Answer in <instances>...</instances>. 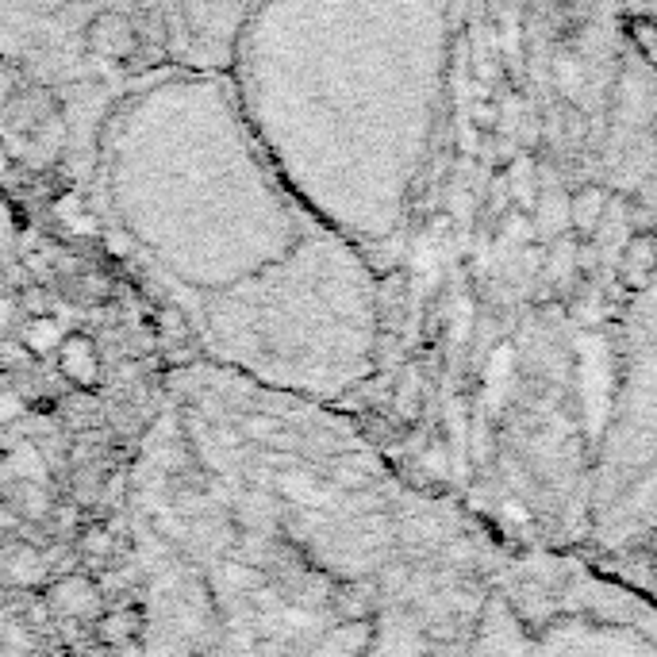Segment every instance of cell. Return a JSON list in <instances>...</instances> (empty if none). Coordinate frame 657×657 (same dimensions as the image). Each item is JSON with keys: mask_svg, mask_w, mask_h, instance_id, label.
<instances>
[{"mask_svg": "<svg viewBox=\"0 0 657 657\" xmlns=\"http://www.w3.org/2000/svg\"><path fill=\"white\" fill-rule=\"evenodd\" d=\"M104 588L97 577L89 573H62L58 581L47 588V604L54 615H66V619H97L104 611Z\"/></svg>", "mask_w": 657, "mask_h": 657, "instance_id": "obj_1", "label": "cell"}, {"mask_svg": "<svg viewBox=\"0 0 657 657\" xmlns=\"http://www.w3.org/2000/svg\"><path fill=\"white\" fill-rule=\"evenodd\" d=\"M611 208V193L604 185H581L569 196V227L577 239H596Z\"/></svg>", "mask_w": 657, "mask_h": 657, "instance_id": "obj_2", "label": "cell"}, {"mask_svg": "<svg viewBox=\"0 0 657 657\" xmlns=\"http://www.w3.org/2000/svg\"><path fill=\"white\" fill-rule=\"evenodd\" d=\"M0 573L20 588H39L50 577L43 546L39 542H8L0 554Z\"/></svg>", "mask_w": 657, "mask_h": 657, "instance_id": "obj_3", "label": "cell"}, {"mask_svg": "<svg viewBox=\"0 0 657 657\" xmlns=\"http://www.w3.org/2000/svg\"><path fill=\"white\" fill-rule=\"evenodd\" d=\"M58 369H62V377H70L77 389H93L100 377L97 346L85 339V335L62 339V346H58Z\"/></svg>", "mask_w": 657, "mask_h": 657, "instance_id": "obj_4", "label": "cell"}, {"mask_svg": "<svg viewBox=\"0 0 657 657\" xmlns=\"http://www.w3.org/2000/svg\"><path fill=\"white\" fill-rule=\"evenodd\" d=\"M657 269V239L654 231H634L631 239L623 243V266H619V273H623V281L627 285H646L650 277H654Z\"/></svg>", "mask_w": 657, "mask_h": 657, "instance_id": "obj_5", "label": "cell"}, {"mask_svg": "<svg viewBox=\"0 0 657 657\" xmlns=\"http://www.w3.org/2000/svg\"><path fill=\"white\" fill-rule=\"evenodd\" d=\"M504 181H508L511 208H519V212H535V208H538L535 158H531V154H515V158L508 162V173H504Z\"/></svg>", "mask_w": 657, "mask_h": 657, "instance_id": "obj_6", "label": "cell"}, {"mask_svg": "<svg viewBox=\"0 0 657 657\" xmlns=\"http://www.w3.org/2000/svg\"><path fill=\"white\" fill-rule=\"evenodd\" d=\"M139 631V611L135 608H123V611H108V615H100V638H104V642H112V646H116V642H127V638H131V634Z\"/></svg>", "mask_w": 657, "mask_h": 657, "instance_id": "obj_7", "label": "cell"}, {"mask_svg": "<svg viewBox=\"0 0 657 657\" xmlns=\"http://www.w3.org/2000/svg\"><path fill=\"white\" fill-rule=\"evenodd\" d=\"M77 550L85 554V558H112V550H116V542L112 535L100 527V523H89V527H81V538H77Z\"/></svg>", "mask_w": 657, "mask_h": 657, "instance_id": "obj_8", "label": "cell"}, {"mask_svg": "<svg viewBox=\"0 0 657 657\" xmlns=\"http://www.w3.org/2000/svg\"><path fill=\"white\" fill-rule=\"evenodd\" d=\"M27 346H31L35 354L58 350V346H62V331H58V323H54V319H35V323L27 327Z\"/></svg>", "mask_w": 657, "mask_h": 657, "instance_id": "obj_9", "label": "cell"}, {"mask_svg": "<svg viewBox=\"0 0 657 657\" xmlns=\"http://www.w3.org/2000/svg\"><path fill=\"white\" fill-rule=\"evenodd\" d=\"M469 123H473V127H481V131H496V127L504 123V108H500L496 100H488V97L473 100V104H469Z\"/></svg>", "mask_w": 657, "mask_h": 657, "instance_id": "obj_10", "label": "cell"}, {"mask_svg": "<svg viewBox=\"0 0 657 657\" xmlns=\"http://www.w3.org/2000/svg\"><path fill=\"white\" fill-rule=\"evenodd\" d=\"M396 415L400 419H415L419 415V385H415V377L400 381V389H396Z\"/></svg>", "mask_w": 657, "mask_h": 657, "instance_id": "obj_11", "label": "cell"}, {"mask_svg": "<svg viewBox=\"0 0 657 657\" xmlns=\"http://www.w3.org/2000/svg\"><path fill=\"white\" fill-rule=\"evenodd\" d=\"M473 77H477V81H481V85H496V81H500V77H504V66H500V62H496V58H477V62H473Z\"/></svg>", "mask_w": 657, "mask_h": 657, "instance_id": "obj_12", "label": "cell"}, {"mask_svg": "<svg viewBox=\"0 0 657 657\" xmlns=\"http://www.w3.org/2000/svg\"><path fill=\"white\" fill-rule=\"evenodd\" d=\"M24 415V400L16 392H0V427L4 423H16Z\"/></svg>", "mask_w": 657, "mask_h": 657, "instance_id": "obj_13", "label": "cell"}, {"mask_svg": "<svg viewBox=\"0 0 657 657\" xmlns=\"http://www.w3.org/2000/svg\"><path fill=\"white\" fill-rule=\"evenodd\" d=\"M0 657H27V646L16 634H0Z\"/></svg>", "mask_w": 657, "mask_h": 657, "instance_id": "obj_14", "label": "cell"}, {"mask_svg": "<svg viewBox=\"0 0 657 657\" xmlns=\"http://www.w3.org/2000/svg\"><path fill=\"white\" fill-rule=\"evenodd\" d=\"M654 239H657V223H654Z\"/></svg>", "mask_w": 657, "mask_h": 657, "instance_id": "obj_15", "label": "cell"}]
</instances>
